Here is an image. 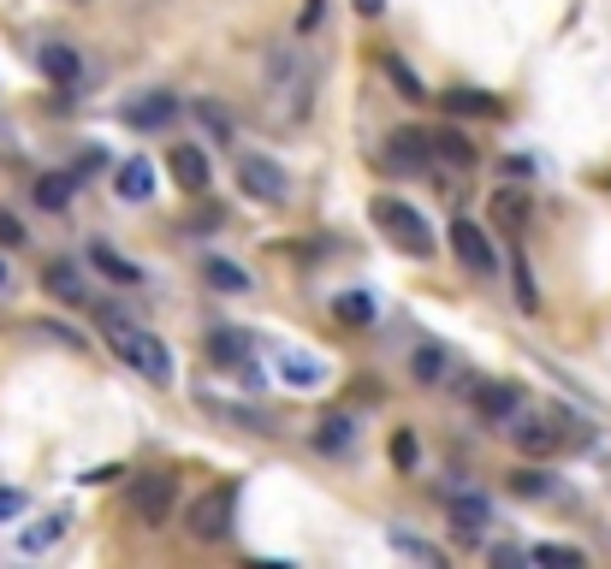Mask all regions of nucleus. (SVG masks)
<instances>
[{
	"mask_svg": "<svg viewBox=\"0 0 611 569\" xmlns=\"http://www.w3.org/2000/svg\"><path fill=\"white\" fill-rule=\"evenodd\" d=\"M96 314H101V326H107V345L119 350V357L131 362L137 374H149L155 386H167V379H173V357H167V345H161L155 333H143V326H137L131 314H119L113 302H101Z\"/></svg>",
	"mask_w": 611,
	"mask_h": 569,
	"instance_id": "nucleus-1",
	"label": "nucleus"
},
{
	"mask_svg": "<svg viewBox=\"0 0 611 569\" xmlns=\"http://www.w3.org/2000/svg\"><path fill=\"white\" fill-rule=\"evenodd\" d=\"M267 90H273V107L291 113V119H303L309 113V95H315V66L303 48H279L273 60H267Z\"/></svg>",
	"mask_w": 611,
	"mask_h": 569,
	"instance_id": "nucleus-2",
	"label": "nucleus"
},
{
	"mask_svg": "<svg viewBox=\"0 0 611 569\" xmlns=\"http://www.w3.org/2000/svg\"><path fill=\"white\" fill-rule=\"evenodd\" d=\"M232 516H238V487H232V480H214V487H202L196 499H190L184 528H190V540L214 546V540L232 534Z\"/></svg>",
	"mask_w": 611,
	"mask_h": 569,
	"instance_id": "nucleus-3",
	"label": "nucleus"
},
{
	"mask_svg": "<svg viewBox=\"0 0 611 569\" xmlns=\"http://www.w3.org/2000/svg\"><path fill=\"white\" fill-rule=\"evenodd\" d=\"M374 225L392 237V244L404 249V256H434V232H428V220L410 208V202H398V196H374Z\"/></svg>",
	"mask_w": 611,
	"mask_h": 569,
	"instance_id": "nucleus-4",
	"label": "nucleus"
},
{
	"mask_svg": "<svg viewBox=\"0 0 611 569\" xmlns=\"http://www.w3.org/2000/svg\"><path fill=\"white\" fill-rule=\"evenodd\" d=\"M173 504H178V480L173 475H143L131 487V522H143V528H161L173 516Z\"/></svg>",
	"mask_w": 611,
	"mask_h": 569,
	"instance_id": "nucleus-5",
	"label": "nucleus"
},
{
	"mask_svg": "<svg viewBox=\"0 0 611 569\" xmlns=\"http://www.w3.org/2000/svg\"><path fill=\"white\" fill-rule=\"evenodd\" d=\"M451 249H457V261H463L469 273H481V280L499 273V249H493V237L481 232L475 220H451Z\"/></svg>",
	"mask_w": 611,
	"mask_h": 569,
	"instance_id": "nucleus-6",
	"label": "nucleus"
},
{
	"mask_svg": "<svg viewBox=\"0 0 611 569\" xmlns=\"http://www.w3.org/2000/svg\"><path fill=\"white\" fill-rule=\"evenodd\" d=\"M238 184H244L256 202H285L291 196L285 167H279V160H267V155H238Z\"/></svg>",
	"mask_w": 611,
	"mask_h": 569,
	"instance_id": "nucleus-7",
	"label": "nucleus"
},
{
	"mask_svg": "<svg viewBox=\"0 0 611 569\" xmlns=\"http://www.w3.org/2000/svg\"><path fill=\"white\" fill-rule=\"evenodd\" d=\"M208 357L226 362V368H238V379L244 386H256V368H250V357H256V338L238 333V326H214L208 333Z\"/></svg>",
	"mask_w": 611,
	"mask_h": 569,
	"instance_id": "nucleus-8",
	"label": "nucleus"
},
{
	"mask_svg": "<svg viewBox=\"0 0 611 569\" xmlns=\"http://www.w3.org/2000/svg\"><path fill=\"white\" fill-rule=\"evenodd\" d=\"M386 160L392 172H416V167H428L434 160V131H392L386 137Z\"/></svg>",
	"mask_w": 611,
	"mask_h": 569,
	"instance_id": "nucleus-9",
	"label": "nucleus"
},
{
	"mask_svg": "<svg viewBox=\"0 0 611 569\" xmlns=\"http://www.w3.org/2000/svg\"><path fill=\"white\" fill-rule=\"evenodd\" d=\"M445 516H451V528L457 534H487V522H493V504H487V492H451L445 499Z\"/></svg>",
	"mask_w": 611,
	"mask_h": 569,
	"instance_id": "nucleus-10",
	"label": "nucleus"
},
{
	"mask_svg": "<svg viewBox=\"0 0 611 569\" xmlns=\"http://www.w3.org/2000/svg\"><path fill=\"white\" fill-rule=\"evenodd\" d=\"M173 119H178V95H167V90H149L125 107V125H131V131H161V125H173Z\"/></svg>",
	"mask_w": 611,
	"mask_h": 569,
	"instance_id": "nucleus-11",
	"label": "nucleus"
},
{
	"mask_svg": "<svg viewBox=\"0 0 611 569\" xmlns=\"http://www.w3.org/2000/svg\"><path fill=\"white\" fill-rule=\"evenodd\" d=\"M511 439L523 457H552L558 445H564V434H558V422H540V415H523V422H511Z\"/></svg>",
	"mask_w": 611,
	"mask_h": 569,
	"instance_id": "nucleus-12",
	"label": "nucleus"
},
{
	"mask_svg": "<svg viewBox=\"0 0 611 569\" xmlns=\"http://www.w3.org/2000/svg\"><path fill=\"white\" fill-rule=\"evenodd\" d=\"M517 410H523V391H517L511 379H493V386L475 391V415L481 422H517Z\"/></svg>",
	"mask_w": 611,
	"mask_h": 569,
	"instance_id": "nucleus-13",
	"label": "nucleus"
},
{
	"mask_svg": "<svg viewBox=\"0 0 611 569\" xmlns=\"http://www.w3.org/2000/svg\"><path fill=\"white\" fill-rule=\"evenodd\" d=\"M202 410H208V415H220V422H232V427H244V434H279V427H273V415L250 410V403H226V398H202Z\"/></svg>",
	"mask_w": 611,
	"mask_h": 569,
	"instance_id": "nucleus-14",
	"label": "nucleus"
},
{
	"mask_svg": "<svg viewBox=\"0 0 611 569\" xmlns=\"http://www.w3.org/2000/svg\"><path fill=\"white\" fill-rule=\"evenodd\" d=\"M113 190H119L125 202H149L155 196V167H149V155H131L119 167V179H113Z\"/></svg>",
	"mask_w": 611,
	"mask_h": 569,
	"instance_id": "nucleus-15",
	"label": "nucleus"
},
{
	"mask_svg": "<svg viewBox=\"0 0 611 569\" xmlns=\"http://www.w3.org/2000/svg\"><path fill=\"white\" fill-rule=\"evenodd\" d=\"M273 362H279V379H285L291 391H315V386H321V362L303 357V350H279Z\"/></svg>",
	"mask_w": 611,
	"mask_h": 569,
	"instance_id": "nucleus-16",
	"label": "nucleus"
},
{
	"mask_svg": "<svg viewBox=\"0 0 611 569\" xmlns=\"http://www.w3.org/2000/svg\"><path fill=\"white\" fill-rule=\"evenodd\" d=\"M534 214L529 190H493V225H505V232H523Z\"/></svg>",
	"mask_w": 611,
	"mask_h": 569,
	"instance_id": "nucleus-17",
	"label": "nucleus"
},
{
	"mask_svg": "<svg viewBox=\"0 0 611 569\" xmlns=\"http://www.w3.org/2000/svg\"><path fill=\"white\" fill-rule=\"evenodd\" d=\"M173 179L184 184V190H208V155H202V148H190V143H178L173 148Z\"/></svg>",
	"mask_w": 611,
	"mask_h": 569,
	"instance_id": "nucleus-18",
	"label": "nucleus"
},
{
	"mask_svg": "<svg viewBox=\"0 0 611 569\" xmlns=\"http://www.w3.org/2000/svg\"><path fill=\"white\" fill-rule=\"evenodd\" d=\"M89 261H96L101 280H113V285H143V268H137V261H125L119 249H107V244L89 249Z\"/></svg>",
	"mask_w": 611,
	"mask_h": 569,
	"instance_id": "nucleus-19",
	"label": "nucleus"
},
{
	"mask_svg": "<svg viewBox=\"0 0 611 569\" xmlns=\"http://www.w3.org/2000/svg\"><path fill=\"white\" fill-rule=\"evenodd\" d=\"M356 445V422L351 415H327L321 427H315V451H327V457H339V451Z\"/></svg>",
	"mask_w": 611,
	"mask_h": 569,
	"instance_id": "nucleus-20",
	"label": "nucleus"
},
{
	"mask_svg": "<svg viewBox=\"0 0 611 569\" xmlns=\"http://www.w3.org/2000/svg\"><path fill=\"white\" fill-rule=\"evenodd\" d=\"M202 280H208L214 290H226V297H238V290H250V273L238 268V261H226V256H208V261H202Z\"/></svg>",
	"mask_w": 611,
	"mask_h": 569,
	"instance_id": "nucleus-21",
	"label": "nucleus"
},
{
	"mask_svg": "<svg viewBox=\"0 0 611 569\" xmlns=\"http://www.w3.org/2000/svg\"><path fill=\"white\" fill-rule=\"evenodd\" d=\"M42 285H48V297H60V302H84V280H78V268H72V261H48Z\"/></svg>",
	"mask_w": 611,
	"mask_h": 569,
	"instance_id": "nucleus-22",
	"label": "nucleus"
},
{
	"mask_svg": "<svg viewBox=\"0 0 611 569\" xmlns=\"http://www.w3.org/2000/svg\"><path fill=\"white\" fill-rule=\"evenodd\" d=\"M60 540H66V516H42V522L36 528H24L18 534V552H48V546H60Z\"/></svg>",
	"mask_w": 611,
	"mask_h": 569,
	"instance_id": "nucleus-23",
	"label": "nucleus"
},
{
	"mask_svg": "<svg viewBox=\"0 0 611 569\" xmlns=\"http://www.w3.org/2000/svg\"><path fill=\"white\" fill-rule=\"evenodd\" d=\"M36 60H42V72H48L54 83H78V54H72L66 42H48Z\"/></svg>",
	"mask_w": 611,
	"mask_h": 569,
	"instance_id": "nucleus-24",
	"label": "nucleus"
},
{
	"mask_svg": "<svg viewBox=\"0 0 611 569\" xmlns=\"http://www.w3.org/2000/svg\"><path fill=\"white\" fill-rule=\"evenodd\" d=\"M333 321H339V326H356V333H362V326H374V302H368L362 290H345V297L333 302Z\"/></svg>",
	"mask_w": 611,
	"mask_h": 569,
	"instance_id": "nucleus-25",
	"label": "nucleus"
},
{
	"mask_svg": "<svg viewBox=\"0 0 611 569\" xmlns=\"http://www.w3.org/2000/svg\"><path fill=\"white\" fill-rule=\"evenodd\" d=\"M440 101H445L451 113H463V119H469V113H499V101H493V95H481V90H445Z\"/></svg>",
	"mask_w": 611,
	"mask_h": 569,
	"instance_id": "nucleus-26",
	"label": "nucleus"
},
{
	"mask_svg": "<svg viewBox=\"0 0 611 569\" xmlns=\"http://www.w3.org/2000/svg\"><path fill=\"white\" fill-rule=\"evenodd\" d=\"M434 155H445L451 167H469V160H475V148L463 143V131H451V125H445V131H434Z\"/></svg>",
	"mask_w": 611,
	"mask_h": 569,
	"instance_id": "nucleus-27",
	"label": "nucleus"
},
{
	"mask_svg": "<svg viewBox=\"0 0 611 569\" xmlns=\"http://www.w3.org/2000/svg\"><path fill=\"white\" fill-rule=\"evenodd\" d=\"M36 202H42V208H66L72 202V172H48V179H36Z\"/></svg>",
	"mask_w": 611,
	"mask_h": 569,
	"instance_id": "nucleus-28",
	"label": "nucleus"
},
{
	"mask_svg": "<svg viewBox=\"0 0 611 569\" xmlns=\"http://www.w3.org/2000/svg\"><path fill=\"white\" fill-rule=\"evenodd\" d=\"M410 368H416V379H422V386H440V374H445V350L440 345H422L410 357Z\"/></svg>",
	"mask_w": 611,
	"mask_h": 569,
	"instance_id": "nucleus-29",
	"label": "nucleus"
},
{
	"mask_svg": "<svg viewBox=\"0 0 611 569\" xmlns=\"http://www.w3.org/2000/svg\"><path fill=\"white\" fill-rule=\"evenodd\" d=\"M529 558H534V564H546V569H582V564H588L576 546H534Z\"/></svg>",
	"mask_w": 611,
	"mask_h": 569,
	"instance_id": "nucleus-30",
	"label": "nucleus"
},
{
	"mask_svg": "<svg viewBox=\"0 0 611 569\" xmlns=\"http://www.w3.org/2000/svg\"><path fill=\"white\" fill-rule=\"evenodd\" d=\"M511 492H517V499H546V492H552V475H540V469H517V475H511Z\"/></svg>",
	"mask_w": 611,
	"mask_h": 569,
	"instance_id": "nucleus-31",
	"label": "nucleus"
},
{
	"mask_svg": "<svg viewBox=\"0 0 611 569\" xmlns=\"http://www.w3.org/2000/svg\"><path fill=\"white\" fill-rule=\"evenodd\" d=\"M196 119L208 125L214 143H232V119H226V107H214V101H196Z\"/></svg>",
	"mask_w": 611,
	"mask_h": 569,
	"instance_id": "nucleus-32",
	"label": "nucleus"
},
{
	"mask_svg": "<svg viewBox=\"0 0 611 569\" xmlns=\"http://www.w3.org/2000/svg\"><path fill=\"white\" fill-rule=\"evenodd\" d=\"M386 78H392V83H398V90H404V95H410V101H428V90H422V83H416V72H410V66H404V60H386Z\"/></svg>",
	"mask_w": 611,
	"mask_h": 569,
	"instance_id": "nucleus-33",
	"label": "nucleus"
},
{
	"mask_svg": "<svg viewBox=\"0 0 611 569\" xmlns=\"http://www.w3.org/2000/svg\"><path fill=\"white\" fill-rule=\"evenodd\" d=\"M517 302H523V309H540V290H534L529 261H517Z\"/></svg>",
	"mask_w": 611,
	"mask_h": 569,
	"instance_id": "nucleus-34",
	"label": "nucleus"
},
{
	"mask_svg": "<svg viewBox=\"0 0 611 569\" xmlns=\"http://www.w3.org/2000/svg\"><path fill=\"white\" fill-rule=\"evenodd\" d=\"M392 546H398V552H410V558H422V564H434V569H440V552H434V546H428V540H410V534H392Z\"/></svg>",
	"mask_w": 611,
	"mask_h": 569,
	"instance_id": "nucleus-35",
	"label": "nucleus"
},
{
	"mask_svg": "<svg viewBox=\"0 0 611 569\" xmlns=\"http://www.w3.org/2000/svg\"><path fill=\"white\" fill-rule=\"evenodd\" d=\"M0 244H7V249L24 244V220H18V214H7V208H0Z\"/></svg>",
	"mask_w": 611,
	"mask_h": 569,
	"instance_id": "nucleus-36",
	"label": "nucleus"
},
{
	"mask_svg": "<svg viewBox=\"0 0 611 569\" xmlns=\"http://www.w3.org/2000/svg\"><path fill=\"white\" fill-rule=\"evenodd\" d=\"M12 516H24V492L18 487H0V522H12Z\"/></svg>",
	"mask_w": 611,
	"mask_h": 569,
	"instance_id": "nucleus-37",
	"label": "nucleus"
},
{
	"mask_svg": "<svg viewBox=\"0 0 611 569\" xmlns=\"http://www.w3.org/2000/svg\"><path fill=\"white\" fill-rule=\"evenodd\" d=\"M392 457H398V469H416V439L398 434V445H392Z\"/></svg>",
	"mask_w": 611,
	"mask_h": 569,
	"instance_id": "nucleus-38",
	"label": "nucleus"
},
{
	"mask_svg": "<svg viewBox=\"0 0 611 569\" xmlns=\"http://www.w3.org/2000/svg\"><path fill=\"white\" fill-rule=\"evenodd\" d=\"M125 469H119V463H107V469H89L84 475V487H107V480H119Z\"/></svg>",
	"mask_w": 611,
	"mask_h": 569,
	"instance_id": "nucleus-39",
	"label": "nucleus"
},
{
	"mask_svg": "<svg viewBox=\"0 0 611 569\" xmlns=\"http://www.w3.org/2000/svg\"><path fill=\"white\" fill-rule=\"evenodd\" d=\"M380 7H386V0H356V12H362V18H380Z\"/></svg>",
	"mask_w": 611,
	"mask_h": 569,
	"instance_id": "nucleus-40",
	"label": "nucleus"
},
{
	"mask_svg": "<svg viewBox=\"0 0 611 569\" xmlns=\"http://www.w3.org/2000/svg\"><path fill=\"white\" fill-rule=\"evenodd\" d=\"M7 285H12V280H7V261H0V290H7Z\"/></svg>",
	"mask_w": 611,
	"mask_h": 569,
	"instance_id": "nucleus-41",
	"label": "nucleus"
},
{
	"mask_svg": "<svg viewBox=\"0 0 611 569\" xmlns=\"http://www.w3.org/2000/svg\"><path fill=\"white\" fill-rule=\"evenodd\" d=\"M78 7H84V0H78Z\"/></svg>",
	"mask_w": 611,
	"mask_h": 569,
	"instance_id": "nucleus-42",
	"label": "nucleus"
}]
</instances>
